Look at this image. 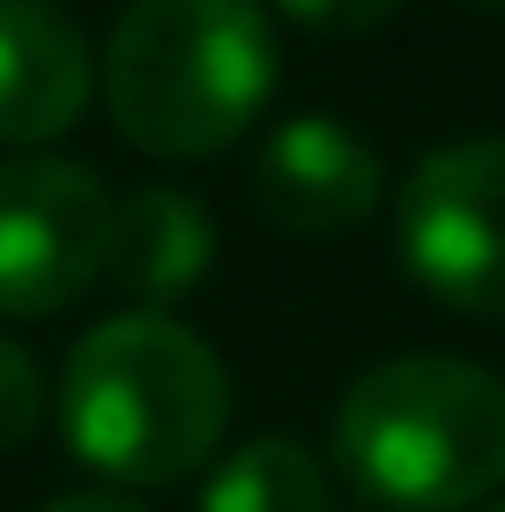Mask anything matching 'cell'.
<instances>
[{"mask_svg":"<svg viewBox=\"0 0 505 512\" xmlns=\"http://www.w3.org/2000/svg\"><path fill=\"white\" fill-rule=\"evenodd\" d=\"M231 423V372L194 327L164 312H119L67 349L60 431L104 483L156 490L208 468Z\"/></svg>","mask_w":505,"mask_h":512,"instance_id":"cell-1","label":"cell"},{"mask_svg":"<svg viewBox=\"0 0 505 512\" xmlns=\"http://www.w3.org/2000/svg\"><path fill=\"white\" fill-rule=\"evenodd\" d=\"M275 97V30L253 0H134L104 52L112 127L149 156L231 149Z\"/></svg>","mask_w":505,"mask_h":512,"instance_id":"cell-2","label":"cell"},{"mask_svg":"<svg viewBox=\"0 0 505 512\" xmlns=\"http://www.w3.org/2000/svg\"><path fill=\"white\" fill-rule=\"evenodd\" d=\"M335 461L387 512H468L505 483V386L461 357L372 364L335 409Z\"/></svg>","mask_w":505,"mask_h":512,"instance_id":"cell-3","label":"cell"},{"mask_svg":"<svg viewBox=\"0 0 505 512\" xmlns=\"http://www.w3.org/2000/svg\"><path fill=\"white\" fill-rule=\"evenodd\" d=\"M112 193L90 164H0V320H52L112 260Z\"/></svg>","mask_w":505,"mask_h":512,"instance_id":"cell-4","label":"cell"},{"mask_svg":"<svg viewBox=\"0 0 505 512\" xmlns=\"http://www.w3.org/2000/svg\"><path fill=\"white\" fill-rule=\"evenodd\" d=\"M402 268L439 305L505 320V141H454L402 186Z\"/></svg>","mask_w":505,"mask_h":512,"instance_id":"cell-5","label":"cell"},{"mask_svg":"<svg viewBox=\"0 0 505 512\" xmlns=\"http://www.w3.org/2000/svg\"><path fill=\"white\" fill-rule=\"evenodd\" d=\"M253 193L283 231L342 238L379 208V156L342 119H290L268 134L253 164Z\"/></svg>","mask_w":505,"mask_h":512,"instance_id":"cell-6","label":"cell"},{"mask_svg":"<svg viewBox=\"0 0 505 512\" xmlns=\"http://www.w3.org/2000/svg\"><path fill=\"white\" fill-rule=\"evenodd\" d=\"M90 90V38L52 0H0V141L30 149L67 134L90 112Z\"/></svg>","mask_w":505,"mask_h":512,"instance_id":"cell-7","label":"cell"},{"mask_svg":"<svg viewBox=\"0 0 505 512\" xmlns=\"http://www.w3.org/2000/svg\"><path fill=\"white\" fill-rule=\"evenodd\" d=\"M216 260V231H208L201 201L179 186H142L112 208V260L104 275H119V290L142 305H171L208 275Z\"/></svg>","mask_w":505,"mask_h":512,"instance_id":"cell-8","label":"cell"},{"mask_svg":"<svg viewBox=\"0 0 505 512\" xmlns=\"http://www.w3.org/2000/svg\"><path fill=\"white\" fill-rule=\"evenodd\" d=\"M201 512H335L327 468L290 438H253L208 475Z\"/></svg>","mask_w":505,"mask_h":512,"instance_id":"cell-9","label":"cell"},{"mask_svg":"<svg viewBox=\"0 0 505 512\" xmlns=\"http://www.w3.org/2000/svg\"><path fill=\"white\" fill-rule=\"evenodd\" d=\"M45 423V372L15 334H0V453H15Z\"/></svg>","mask_w":505,"mask_h":512,"instance_id":"cell-10","label":"cell"},{"mask_svg":"<svg viewBox=\"0 0 505 512\" xmlns=\"http://www.w3.org/2000/svg\"><path fill=\"white\" fill-rule=\"evenodd\" d=\"M275 8H283L290 23H305V30H372V23H387L402 0H275Z\"/></svg>","mask_w":505,"mask_h":512,"instance_id":"cell-11","label":"cell"},{"mask_svg":"<svg viewBox=\"0 0 505 512\" xmlns=\"http://www.w3.org/2000/svg\"><path fill=\"white\" fill-rule=\"evenodd\" d=\"M45 512H142L134 498H112V490H75V498H52Z\"/></svg>","mask_w":505,"mask_h":512,"instance_id":"cell-12","label":"cell"},{"mask_svg":"<svg viewBox=\"0 0 505 512\" xmlns=\"http://www.w3.org/2000/svg\"><path fill=\"white\" fill-rule=\"evenodd\" d=\"M476 8H505V0H476Z\"/></svg>","mask_w":505,"mask_h":512,"instance_id":"cell-13","label":"cell"},{"mask_svg":"<svg viewBox=\"0 0 505 512\" xmlns=\"http://www.w3.org/2000/svg\"><path fill=\"white\" fill-rule=\"evenodd\" d=\"M498 512H505V505H498Z\"/></svg>","mask_w":505,"mask_h":512,"instance_id":"cell-14","label":"cell"}]
</instances>
